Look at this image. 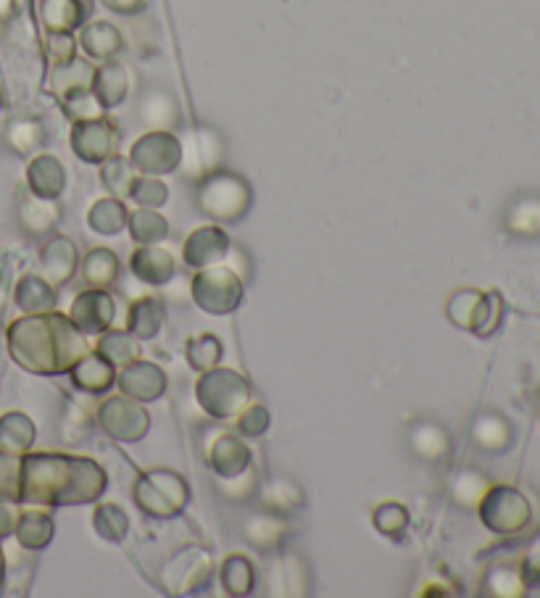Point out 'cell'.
<instances>
[{"mask_svg": "<svg viewBox=\"0 0 540 598\" xmlns=\"http://www.w3.org/2000/svg\"><path fill=\"white\" fill-rule=\"evenodd\" d=\"M106 488V469L90 456L22 454L16 504L82 506L98 501Z\"/></svg>", "mask_w": 540, "mask_h": 598, "instance_id": "cell-1", "label": "cell"}, {"mask_svg": "<svg viewBox=\"0 0 540 598\" xmlns=\"http://www.w3.org/2000/svg\"><path fill=\"white\" fill-rule=\"evenodd\" d=\"M259 490V477L253 472V467H245L243 472L232 477H219V493L232 504H243Z\"/></svg>", "mask_w": 540, "mask_h": 598, "instance_id": "cell-46", "label": "cell"}, {"mask_svg": "<svg viewBox=\"0 0 540 598\" xmlns=\"http://www.w3.org/2000/svg\"><path fill=\"white\" fill-rule=\"evenodd\" d=\"M14 301L24 314H45V311L56 309L58 296L56 288L45 277H40V274H24L22 280L16 282Z\"/></svg>", "mask_w": 540, "mask_h": 598, "instance_id": "cell-24", "label": "cell"}, {"mask_svg": "<svg viewBox=\"0 0 540 598\" xmlns=\"http://www.w3.org/2000/svg\"><path fill=\"white\" fill-rule=\"evenodd\" d=\"M409 448L422 462L440 464L451 456V435L446 427L432 419H417L409 427Z\"/></svg>", "mask_w": 540, "mask_h": 598, "instance_id": "cell-20", "label": "cell"}, {"mask_svg": "<svg viewBox=\"0 0 540 598\" xmlns=\"http://www.w3.org/2000/svg\"><path fill=\"white\" fill-rule=\"evenodd\" d=\"M116 385H119L122 396L135 398L140 404H151V401L164 396L166 375L159 364L135 359L130 364H124L122 375H116Z\"/></svg>", "mask_w": 540, "mask_h": 598, "instance_id": "cell-14", "label": "cell"}, {"mask_svg": "<svg viewBox=\"0 0 540 598\" xmlns=\"http://www.w3.org/2000/svg\"><path fill=\"white\" fill-rule=\"evenodd\" d=\"M19 475H22V454L0 448V501H19Z\"/></svg>", "mask_w": 540, "mask_h": 598, "instance_id": "cell-48", "label": "cell"}, {"mask_svg": "<svg viewBox=\"0 0 540 598\" xmlns=\"http://www.w3.org/2000/svg\"><path fill=\"white\" fill-rule=\"evenodd\" d=\"M6 298H8V282H6V274L0 272V311H3V306H6Z\"/></svg>", "mask_w": 540, "mask_h": 598, "instance_id": "cell-59", "label": "cell"}, {"mask_svg": "<svg viewBox=\"0 0 540 598\" xmlns=\"http://www.w3.org/2000/svg\"><path fill=\"white\" fill-rule=\"evenodd\" d=\"M135 504L153 519H174L188 509L190 488L174 469H148L137 477Z\"/></svg>", "mask_w": 540, "mask_h": 598, "instance_id": "cell-5", "label": "cell"}, {"mask_svg": "<svg viewBox=\"0 0 540 598\" xmlns=\"http://www.w3.org/2000/svg\"><path fill=\"white\" fill-rule=\"evenodd\" d=\"M95 419H98L103 433L108 438L119 440V443H137L151 430V414L143 409L140 401L122 396V393L108 396L95 411Z\"/></svg>", "mask_w": 540, "mask_h": 598, "instance_id": "cell-9", "label": "cell"}, {"mask_svg": "<svg viewBox=\"0 0 540 598\" xmlns=\"http://www.w3.org/2000/svg\"><path fill=\"white\" fill-rule=\"evenodd\" d=\"M14 535L22 548H27V551H40V548L48 546V543L53 541V535H56L53 514L43 512V509H27V512L19 514Z\"/></svg>", "mask_w": 540, "mask_h": 598, "instance_id": "cell-26", "label": "cell"}, {"mask_svg": "<svg viewBox=\"0 0 540 598\" xmlns=\"http://www.w3.org/2000/svg\"><path fill=\"white\" fill-rule=\"evenodd\" d=\"M240 533L253 548L259 551H277L282 548V543L288 541L290 525L282 519V514H274L269 509L264 512H253L243 519Z\"/></svg>", "mask_w": 540, "mask_h": 598, "instance_id": "cell-18", "label": "cell"}, {"mask_svg": "<svg viewBox=\"0 0 540 598\" xmlns=\"http://www.w3.org/2000/svg\"><path fill=\"white\" fill-rule=\"evenodd\" d=\"M274 585H282V588H277L280 596H306V593H309V567H306V562H303L301 556H282L280 562H277V572H274Z\"/></svg>", "mask_w": 540, "mask_h": 598, "instance_id": "cell-33", "label": "cell"}, {"mask_svg": "<svg viewBox=\"0 0 540 598\" xmlns=\"http://www.w3.org/2000/svg\"><path fill=\"white\" fill-rule=\"evenodd\" d=\"M82 8L77 0H43V22L51 32H69L82 22Z\"/></svg>", "mask_w": 540, "mask_h": 598, "instance_id": "cell-44", "label": "cell"}, {"mask_svg": "<svg viewBox=\"0 0 540 598\" xmlns=\"http://www.w3.org/2000/svg\"><path fill=\"white\" fill-rule=\"evenodd\" d=\"M130 269L137 280L145 285H166L172 280L177 267L174 256L159 245H140L130 259Z\"/></svg>", "mask_w": 540, "mask_h": 598, "instance_id": "cell-21", "label": "cell"}, {"mask_svg": "<svg viewBox=\"0 0 540 598\" xmlns=\"http://www.w3.org/2000/svg\"><path fill=\"white\" fill-rule=\"evenodd\" d=\"M103 3L114 11H122V14H137L143 8V0H103Z\"/></svg>", "mask_w": 540, "mask_h": 598, "instance_id": "cell-58", "label": "cell"}, {"mask_svg": "<svg viewBox=\"0 0 540 598\" xmlns=\"http://www.w3.org/2000/svg\"><path fill=\"white\" fill-rule=\"evenodd\" d=\"M253 203V190L245 177L235 172L214 169L198 185V206L209 219L235 224L248 217Z\"/></svg>", "mask_w": 540, "mask_h": 598, "instance_id": "cell-3", "label": "cell"}, {"mask_svg": "<svg viewBox=\"0 0 540 598\" xmlns=\"http://www.w3.org/2000/svg\"><path fill=\"white\" fill-rule=\"evenodd\" d=\"M72 385L87 396H103L116 382V367L98 351H87L72 369Z\"/></svg>", "mask_w": 540, "mask_h": 598, "instance_id": "cell-19", "label": "cell"}, {"mask_svg": "<svg viewBox=\"0 0 540 598\" xmlns=\"http://www.w3.org/2000/svg\"><path fill=\"white\" fill-rule=\"evenodd\" d=\"M409 512H406L404 504H398V501H385V504L375 506V512H372V525L380 530L382 535H388L393 541H401L409 530Z\"/></svg>", "mask_w": 540, "mask_h": 598, "instance_id": "cell-43", "label": "cell"}, {"mask_svg": "<svg viewBox=\"0 0 540 598\" xmlns=\"http://www.w3.org/2000/svg\"><path fill=\"white\" fill-rule=\"evenodd\" d=\"M477 512H480V519H483L488 530L501 535L517 533L530 519V506H527L525 496L519 490L506 488V485L488 488V493L477 506Z\"/></svg>", "mask_w": 540, "mask_h": 598, "instance_id": "cell-10", "label": "cell"}, {"mask_svg": "<svg viewBox=\"0 0 540 598\" xmlns=\"http://www.w3.org/2000/svg\"><path fill=\"white\" fill-rule=\"evenodd\" d=\"M235 422H238V430L243 438H261L272 425V414H269L267 406L248 404L240 411Z\"/></svg>", "mask_w": 540, "mask_h": 598, "instance_id": "cell-52", "label": "cell"}, {"mask_svg": "<svg viewBox=\"0 0 540 598\" xmlns=\"http://www.w3.org/2000/svg\"><path fill=\"white\" fill-rule=\"evenodd\" d=\"M116 140H119V130L111 119H87V122H77L72 132V148L87 164H103L111 159L116 151Z\"/></svg>", "mask_w": 540, "mask_h": 598, "instance_id": "cell-12", "label": "cell"}, {"mask_svg": "<svg viewBox=\"0 0 540 598\" xmlns=\"http://www.w3.org/2000/svg\"><path fill=\"white\" fill-rule=\"evenodd\" d=\"M190 296L195 306L211 317H227L243 303L245 285L235 269L227 264H214V267L198 269L190 282Z\"/></svg>", "mask_w": 540, "mask_h": 598, "instance_id": "cell-6", "label": "cell"}, {"mask_svg": "<svg viewBox=\"0 0 540 598\" xmlns=\"http://www.w3.org/2000/svg\"><path fill=\"white\" fill-rule=\"evenodd\" d=\"M69 319L74 325L80 327V332L85 335H101V332L111 330L116 319V303L114 298L108 296V290L103 288H90L85 293L74 298Z\"/></svg>", "mask_w": 540, "mask_h": 598, "instance_id": "cell-13", "label": "cell"}, {"mask_svg": "<svg viewBox=\"0 0 540 598\" xmlns=\"http://www.w3.org/2000/svg\"><path fill=\"white\" fill-rule=\"evenodd\" d=\"M222 585L230 596H248L256 588V570L253 562L243 554H230L222 562Z\"/></svg>", "mask_w": 540, "mask_h": 598, "instance_id": "cell-37", "label": "cell"}, {"mask_svg": "<svg viewBox=\"0 0 540 598\" xmlns=\"http://www.w3.org/2000/svg\"><path fill=\"white\" fill-rule=\"evenodd\" d=\"M122 264L111 248H90L82 259V277L90 288L108 290L119 280Z\"/></svg>", "mask_w": 540, "mask_h": 598, "instance_id": "cell-28", "label": "cell"}, {"mask_svg": "<svg viewBox=\"0 0 540 598\" xmlns=\"http://www.w3.org/2000/svg\"><path fill=\"white\" fill-rule=\"evenodd\" d=\"M87 351L85 332L56 309L24 314L8 327V354L29 375H66Z\"/></svg>", "mask_w": 540, "mask_h": 598, "instance_id": "cell-2", "label": "cell"}, {"mask_svg": "<svg viewBox=\"0 0 540 598\" xmlns=\"http://www.w3.org/2000/svg\"><path fill=\"white\" fill-rule=\"evenodd\" d=\"M214 559L203 546H182L161 567V588L172 596H193L209 588Z\"/></svg>", "mask_w": 540, "mask_h": 598, "instance_id": "cell-7", "label": "cell"}, {"mask_svg": "<svg viewBox=\"0 0 540 598\" xmlns=\"http://www.w3.org/2000/svg\"><path fill=\"white\" fill-rule=\"evenodd\" d=\"M93 95L103 109H114L127 95V74L119 64H103L93 72Z\"/></svg>", "mask_w": 540, "mask_h": 598, "instance_id": "cell-32", "label": "cell"}, {"mask_svg": "<svg viewBox=\"0 0 540 598\" xmlns=\"http://www.w3.org/2000/svg\"><path fill=\"white\" fill-rule=\"evenodd\" d=\"M43 140V130H40V124L35 122H16L11 130H8V143L11 148L19 153H29L32 148H37Z\"/></svg>", "mask_w": 540, "mask_h": 598, "instance_id": "cell-54", "label": "cell"}, {"mask_svg": "<svg viewBox=\"0 0 540 598\" xmlns=\"http://www.w3.org/2000/svg\"><path fill=\"white\" fill-rule=\"evenodd\" d=\"M501 296L498 293H480V290L464 288L456 290L446 303V317L451 325L475 335H490L501 322Z\"/></svg>", "mask_w": 540, "mask_h": 598, "instance_id": "cell-8", "label": "cell"}, {"mask_svg": "<svg viewBox=\"0 0 540 598\" xmlns=\"http://www.w3.org/2000/svg\"><path fill=\"white\" fill-rule=\"evenodd\" d=\"M80 40H82V48L87 51V56L101 58V61L114 58L116 53L122 51V35H119V29L111 27L108 22L87 24V27L82 29Z\"/></svg>", "mask_w": 540, "mask_h": 598, "instance_id": "cell-36", "label": "cell"}, {"mask_svg": "<svg viewBox=\"0 0 540 598\" xmlns=\"http://www.w3.org/2000/svg\"><path fill=\"white\" fill-rule=\"evenodd\" d=\"M132 164L145 174H169L182 164L180 140L169 132H148L132 148Z\"/></svg>", "mask_w": 540, "mask_h": 598, "instance_id": "cell-11", "label": "cell"}, {"mask_svg": "<svg viewBox=\"0 0 540 598\" xmlns=\"http://www.w3.org/2000/svg\"><path fill=\"white\" fill-rule=\"evenodd\" d=\"M230 248V235L222 227L209 224V227H198V230L190 232L185 245H182V259H185L190 269H206L214 267V264H222Z\"/></svg>", "mask_w": 540, "mask_h": 598, "instance_id": "cell-15", "label": "cell"}, {"mask_svg": "<svg viewBox=\"0 0 540 598\" xmlns=\"http://www.w3.org/2000/svg\"><path fill=\"white\" fill-rule=\"evenodd\" d=\"M127 230L137 245H159L169 238V222L156 209H137L127 219Z\"/></svg>", "mask_w": 540, "mask_h": 598, "instance_id": "cell-35", "label": "cell"}, {"mask_svg": "<svg viewBox=\"0 0 540 598\" xmlns=\"http://www.w3.org/2000/svg\"><path fill=\"white\" fill-rule=\"evenodd\" d=\"M485 493H488V477L477 469H461L451 483V498L461 509H477Z\"/></svg>", "mask_w": 540, "mask_h": 598, "instance_id": "cell-40", "label": "cell"}, {"mask_svg": "<svg viewBox=\"0 0 540 598\" xmlns=\"http://www.w3.org/2000/svg\"><path fill=\"white\" fill-rule=\"evenodd\" d=\"M27 180L32 193L40 195V198L56 201L58 195L64 193L66 172L58 159H53V156H40V159H35L29 164Z\"/></svg>", "mask_w": 540, "mask_h": 598, "instance_id": "cell-27", "label": "cell"}, {"mask_svg": "<svg viewBox=\"0 0 540 598\" xmlns=\"http://www.w3.org/2000/svg\"><path fill=\"white\" fill-rule=\"evenodd\" d=\"M525 591L522 575L512 567H490L483 580V593L488 596H519Z\"/></svg>", "mask_w": 540, "mask_h": 598, "instance_id": "cell-45", "label": "cell"}, {"mask_svg": "<svg viewBox=\"0 0 540 598\" xmlns=\"http://www.w3.org/2000/svg\"><path fill=\"white\" fill-rule=\"evenodd\" d=\"M35 422L24 411H8L0 417V448L11 454H27L35 443Z\"/></svg>", "mask_w": 540, "mask_h": 598, "instance_id": "cell-30", "label": "cell"}, {"mask_svg": "<svg viewBox=\"0 0 540 598\" xmlns=\"http://www.w3.org/2000/svg\"><path fill=\"white\" fill-rule=\"evenodd\" d=\"M206 462L216 477H232L251 467V448L230 430H216L206 446Z\"/></svg>", "mask_w": 540, "mask_h": 598, "instance_id": "cell-16", "label": "cell"}, {"mask_svg": "<svg viewBox=\"0 0 540 598\" xmlns=\"http://www.w3.org/2000/svg\"><path fill=\"white\" fill-rule=\"evenodd\" d=\"M19 224H22V230L32 238H43L48 232H53V227L61 219V211H58L56 203L51 198H40L32 190L29 193L19 195Z\"/></svg>", "mask_w": 540, "mask_h": 598, "instance_id": "cell-22", "label": "cell"}, {"mask_svg": "<svg viewBox=\"0 0 540 598\" xmlns=\"http://www.w3.org/2000/svg\"><path fill=\"white\" fill-rule=\"evenodd\" d=\"M135 166L127 159H119V156H111V159L103 161L101 166V182L108 193L124 201L130 195L132 185H135Z\"/></svg>", "mask_w": 540, "mask_h": 598, "instance_id": "cell-42", "label": "cell"}, {"mask_svg": "<svg viewBox=\"0 0 540 598\" xmlns=\"http://www.w3.org/2000/svg\"><path fill=\"white\" fill-rule=\"evenodd\" d=\"M19 509H16V501H0V541L14 535L16 522H19Z\"/></svg>", "mask_w": 540, "mask_h": 598, "instance_id": "cell-57", "label": "cell"}, {"mask_svg": "<svg viewBox=\"0 0 540 598\" xmlns=\"http://www.w3.org/2000/svg\"><path fill=\"white\" fill-rule=\"evenodd\" d=\"M87 85H93V72L90 66L80 64V61H69V64L58 66L56 72V93L64 98L66 93L74 90H87Z\"/></svg>", "mask_w": 540, "mask_h": 598, "instance_id": "cell-50", "label": "cell"}, {"mask_svg": "<svg viewBox=\"0 0 540 598\" xmlns=\"http://www.w3.org/2000/svg\"><path fill=\"white\" fill-rule=\"evenodd\" d=\"M93 433V419L87 417V411L77 406L74 401H66L64 419H61V435L66 443H85Z\"/></svg>", "mask_w": 540, "mask_h": 598, "instance_id": "cell-47", "label": "cell"}, {"mask_svg": "<svg viewBox=\"0 0 540 598\" xmlns=\"http://www.w3.org/2000/svg\"><path fill=\"white\" fill-rule=\"evenodd\" d=\"M522 575H525V580L530 585L540 583V535L527 548L525 562H522Z\"/></svg>", "mask_w": 540, "mask_h": 598, "instance_id": "cell-56", "label": "cell"}, {"mask_svg": "<svg viewBox=\"0 0 540 598\" xmlns=\"http://www.w3.org/2000/svg\"><path fill=\"white\" fill-rule=\"evenodd\" d=\"M261 506L274 514H293L306 506V490L290 477H272L259 488Z\"/></svg>", "mask_w": 540, "mask_h": 598, "instance_id": "cell-23", "label": "cell"}, {"mask_svg": "<svg viewBox=\"0 0 540 598\" xmlns=\"http://www.w3.org/2000/svg\"><path fill=\"white\" fill-rule=\"evenodd\" d=\"M224 356L222 340L216 338L214 332H201L185 343V359L195 372H209V369L219 367V361Z\"/></svg>", "mask_w": 540, "mask_h": 598, "instance_id": "cell-39", "label": "cell"}, {"mask_svg": "<svg viewBox=\"0 0 540 598\" xmlns=\"http://www.w3.org/2000/svg\"><path fill=\"white\" fill-rule=\"evenodd\" d=\"M253 388L235 369L214 367L209 372H201V380L195 385V398L201 409L216 422H230L238 419L240 411L251 404Z\"/></svg>", "mask_w": 540, "mask_h": 598, "instance_id": "cell-4", "label": "cell"}, {"mask_svg": "<svg viewBox=\"0 0 540 598\" xmlns=\"http://www.w3.org/2000/svg\"><path fill=\"white\" fill-rule=\"evenodd\" d=\"M130 195L135 198V203L140 209H159V206L166 203V198H169V190H166L164 182L143 177V180H135Z\"/></svg>", "mask_w": 540, "mask_h": 598, "instance_id": "cell-53", "label": "cell"}, {"mask_svg": "<svg viewBox=\"0 0 540 598\" xmlns=\"http://www.w3.org/2000/svg\"><path fill=\"white\" fill-rule=\"evenodd\" d=\"M164 319L166 309L159 298H137V301L132 303L130 317H127V330H130L137 340H151L161 332Z\"/></svg>", "mask_w": 540, "mask_h": 598, "instance_id": "cell-29", "label": "cell"}, {"mask_svg": "<svg viewBox=\"0 0 540 598\" xmlns=\"http://www.w3.org/2000/svg\"><path fill=\"white\" fill-rule=\"evenodd\" d=\"M504 224L514 238H540V198H522V201L512 203L506 209Z\"/></svg>", "mask_w": 540, "mask_h": 598, "instance_id": "cell-31", "label": "cell"}, {"mask_svg": "<svg viewBox=\"0 0 540 598\" xmlns=\"http://www.w3.org/2000/svg\"><path fill=\"white\" fill-rule=\"evenodd\" d=\"M3 583H6V556H3V548H0V591H3Z\"/></svg>", "mask_w": 540, "mask_h": 598, "instance_id": "cell-60", "label": "cell"}, {"mask_svg": "<svg viewBox=\"0 0 540 598\" xmlns=\"http://www.w3.org/2000/svg\"><path fill=\"white\" fill-rule=\"evenodd\" d=\"M95 533L101 535L103 541L119 543L130 533V517L119 504H98L93 514Z\"/></svg>", "mask_w": 540, "mask_h": 598, "instance_id": "cell-41", "label": "cell"}, {"mask_svg": "<svg viewBox=\"0 0 540 598\" xmlns=\"http://www.w3.org/2000/svg\"><path fill=\"white\" fill-rule=\"evenodd\" d=\"M40 267L43 277L53 288H61L77 274V245L64 235H53L40 248Z\"/></svg>", "mask_w": 540, "mask_h": 598, "instance_id": "cell-17", "label": "cell"}, {"mask_svg": "<svg viewBox=\"0 0 540 598\" xmlns=\"http://www.w3.org/2000/svg\"><path fill=\"white\" fill-rule=\"evenodd\" d=\"M216 143V140H211L209 132H195L193 137H190V143H188V151H193V156H188V164L193 166V174L195 172H201V174H209L214 172V166H216V159H219V145L216 148H211L209 151V145Z\"/></svg>", "mask_w": 540, "mask_h": 598, "instance_id": "cell-49", "label": "cell"}, {"mask_svg": "<svg viewBox=\"0 0 540 598\" xmlns=\"http://www.w3.org/2000/svg\"><path fill=\"white\" fill-rule=\"evenodd\" d=\"M130 211L124 206V201L119 198H101L93 203V209L87 211V224L101 235H119L127 227Z\"/></svg>", "mask_w": 540, "mask_h": 598, "instance_id": "cell-34", "label": "cell"}, {"mask_svg": "<svg viewBox=\"0 0 540 598\" xmlns=\"http://www.w3.org/2000/svg\"><path fill=\"white\" fill-rule=\"evenodd\" d=\"M514 430L512 425L506 422L501 414L496 411H485L475 419L472 425V443H475L480 451H488V454H501L506 448L512 446Z\"/></svg>", "mask_w": 540, "mask_h": 598, "instance_id": "cell-25", "label": "cell"}, {"mask_svg": "<svg viewBox=\"0 0 540 598\" xmlns=\"http://www.w3.org/2000/svg\"><path fill=\"white\" fill-rule=\"evenodd\" d=\"M98 354L106 356L114 367H124L130 361L140 359V343L132 335L130 330H106L101 332V340H98Z\"/></svg>", "mask_w": 540, "mask_h": 598, "instance_id": "cell-38", "label": "cell"}, {"mask_svg": "<svg viewBox=\"0 0 540 598\" xmlns=\"http://www.w3.org/2000/svg\"><path fill=\"white\" fill-rule=\"evenodd\" d=\"M74 51H77V43H74V37L69 32H51L48 53H51V58L58 66L74 61Z\"/></svg>", "mask_w": 540, "mask_h": 598, "instance_id": "cell-55", "label": "cell"}, {"mask_svg": "<svg viewBox=\"0 0 540 598\" xmlns=\"http://www.w3.org/2000/svg\"><path fill=\"white\" fill-rule=\"evenodd\" d=\"M64 111L72 116L74 122H87V119H98L101 116V103L95 95H90V90H74V93H66L64 98Z\"/></svg>", "mask_w": 540, "mask_h": 598, "instance_id": "cell-51", "label": "cell"}]
</instances>
